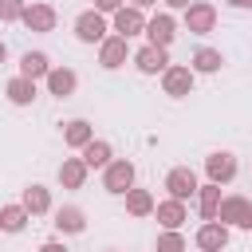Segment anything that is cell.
Wrapping results in <instances>:
<instances>
[{
  "label": "cell",
  "mask_w": 252,
  "mask_h": 252,
  "mask_svg": "<svg viewBox=\"0 0 252 252\" xmlns=\"http://www.w3.org/2000/svg\"><path fill=\"white\" fill-rule=\"evenodd\" d=\"M193 83H197V71H193L189 63H169V67L161 71V91H165L169 98L193 94Z\"/></svg>",
  "instance_id": "cell-1"
},
{
  "label": "cell",
  "mask_w": 252,
  "mask_h": 252,
  "mask_svg": "<svg viewBox=\"0 0 252 252\" xmlns=\"http://www.w3.org/2000/svg\"><path fill=\"white\" fill-rule=\"evenodd\" d=\"M106 32H110V24H106V16H102L98 8L79 12V20H75V39H79V43H102Z\"/></svg>",
  "instance_id": "cell-2"
},
{
  "label": "cell",
  "mask_w": 252,
  "mask_h": 252,
  "mask_svg": "<svg viewBox=\"0 0 252 252\" xmlns=\"http://www.w3.org/2000/svg\"><path fill=\"white\" fill-rule=\"evenodd\" d=\"M102 189L114 193V197H126V189H134V161L114 158V161L102 169Z\"/></svg>",
  "instance_id": "cell-3"
},
{
  "label": "cell",
  "mask_w": 252,
  "mask_h": 252,
  "mask_svg": "<svg viewBox=\"0 0 252 252\" xmlns=\"http://www.w3.org/2000/svg\"><path fill=\"white\" fill-rule=\"evenodd\" d=\"M217 220L228 224V228H252V201L248 197H224L220 209H217Z\"/></svg>",
  "instance_id": "cell-4"
},
{
  "label": "cell",
  "mask_w": 252,
  "mask_h": 252,
  "mask_svg": "<svg viewBox=\"0 0 252 252\" xmlns=\"http://www.w3.org/2000/svg\"><path fill=\"white\" fill-rule=\"evenodd\" d=\"M213 28H217V8L209 0H193L185 8V32L189 35H209Z\"/></svg>",
  "instance_id": "cell-5"
},
{
  "label": "cell",
  "mask_w": 252,
  "mask_h": 252,
  "mask_svg": "<svg viewBox=\"0 0 252 252\" xmlns=\"http://www.w3.org/2000/svg\"><path fill=\"white\" fill-rule=\"evenodd\" d=\"M146 16H142V8H134V4H122L118 12H114V20H110V28H114V35H126V39H134V35H142L146 32Z\"/></svg>",
  "instance_id": "cell-6"
},
{
  "label": "cell",
  "mask_w": 252,
  "mask_h": 252,
  "mask_svg": "<svg viewBox=\"0 0 252 252\" xmlns=\"http://www.w3.org/2000/svg\"><path fill=\"white\" fill-rule=\"evenodd\" d=\"M165 189H169V197L189 201V197H197L201 181H197V173H193L189 165H177V169H169V173H165Z\"/></svg>",
  "instance_id": "cell-7"
},
{
  "label": "cell",
  "mask_w": 252,
  "mask_h": 252,
  "mask_svg": "<svg viewBox=\"0 0 252 252\" xmlns=\"http://www.w3.org/2000/svg\"><path fill=\"white\" fill-rule=\"evenodd\" d=\"M126 55H130V39H126V35H106V39L98 43V63H102L106 71H118V67L126 63Z\"/></svg>",
  "instance_id": "cell-8"
},
{
  "label": "cell",
  "mask_w": 252,
  "mask_h": 252,
  "mask_svg": "<svg viewBox=\"0 0 252 252\" xmlns=\"http://www.w3.org/2000/svg\"><path fill=\"white\" fill-rule=\"evenodd\" d=\"M55 20H59V16H55L51 4H28L24 16H20V24H24L28 32H39V35H47V32L55 28Z\"/></svg>",
  "instance_id": "cell-9"
},
{
  "label": "cell",
  "mask_w": 252,
  "mask_h": 252,
  "mask_svg": "<svg viewBox=\"0 0 252 252\" xmlns=\"http://www.w3.org/2000/svg\"><path fill=\"white\" fill-rule=\"evenodd\" d=\"M205 173H209V181L228 185V181L236 177V158H232L228 150H217V154H209V158H205Z\"/></svg>",
  "instance_id": "cell-10"
},
{
  "label": "cell",
  "mask_w": 252,
  "mask_h": 252,
  "mask_svg": "<svg viewBox=\"0 0 252 252\" xmlns=\"http://www.w3.org/2000/svg\"><path fill=\"white\" fill-rule=\"evenodd\" d=\"M146 35H150L154 47H169V43L177 39V24H173V16H169V12H158V16L146 24Z\"/></svg>",
  "instance_id": "cell-11"
},
{
  "label": "cell",
  "mask_w": 252,
  "mask_h": 252,
  "mask_svg": "<svg viewBox=\"0 0 252 252\" xmlns=\"http://www.w3.org/2000/svg\"><path fill=\"white\" fill-rule=\"evenodd\" d=\"M134 67H138L142 75H158V71H165V67H169V47H154V43H146V47L134 55Z\"/></svg>",
  "instance_id": "cell-12"
},
{
  "label": "cell",
  "mask_w": 252,
  "mask_h": 252,
  "mask_svg": "<svg viewBox=\"0 0 252 252\" xmlns=\"http://www.w3.org/2000/svg\"><path fill=\"white\" fill-rule=\"evenodd\" d=\"M43 83H47V94H55V98H71L75 87H79V75H75L71 67H51Z\"/></svg>",
  "instance_id": "cell-13"
},
{
  "label": "cell",
  "mask_w": 252,
  "mask_h": 252,
  "mask_svg": "<svg viewBox=\"0 0 252 252\" xmlns=\"http://www.w3.org/2000/svg\"><path fill=\"white\" fill-rule=\"evenodd\" d=\"M224 244H228V224L205 220V224L197 228V248H201V252H220Z\"/></svg>",
  "instance_id": "cell-14"
},
{
  "label": "cell",
  "mask_w": 252,
  "mask_h": 252,
  "mask_svg": "<svg viewBox=\"0 0 252 252\" xmlns=\"http://www.w3.org/2000/svg\"><path fill=\"white\" fill-rule=\"evenodd\" d=\"M4 94H8V102H12V106H32V102H35V79L16 75V79H8Z\"/></svg>",
  "instance_id": "cell-15"
},
{
  "label": "cell",
  "mask_w": 252,
  "mask_h": 252,
  "mask_svg": "<svg viewBox=\"0 0 252 252\" xmlns=\"http://www.w3.org/2000/svg\"><path fill=\"white\" fill-rule=\"evenodd\" d=\"M87 161L83 158H63V165H59V185L63 189H83L87 185Z\"/></svg>",
  "instance_id": "cell-16"
},
{
  "label": "cell",
  "mask_w": 252,
  "mask_h": 252,
  "mask_svg": "<svg viewBox=\"0 0 252 252\" xmlns=\"http://www.w3.org/2000/svg\"><path fill=\"white\" fill-rule=\"evenodd\" d=\"M220 185L217 181H205L201 189H197V213H201V220H217V209H220Z\"/></svg>",
  "instance_id": "cell-17"
},
{
  "label": "cell",
  "mask_w": 252,
  "mask_h": 252,
  "mask_svg": "<svg viewBox=\"0 0 252 252\" xmlns=\"http://www.w3.org/2000/svg\"><path fill=\"white\" fill-rule=\"evenodd\" d=\"M154 217H158V224H161V228H181V224L189 220V213H185V201H177V197L161 201V205L154 209Z\"/></svg>",
  "instance_id": "cell-18"
},
{
  "label": "cell",
  "mask_w": 252,
  "mask_h": 252,
  "mask_svg": "<svg viewBox=\"0 0 252 252\" xmlns=\"http://www.w3.org/2000/svg\"><path fill=\"white\" fill-rule=\"evenodd\" d=\"M83 161H87V169H106V165L114 161V150H110V142H102V138H91V142L83 146Z\"/></svg>",
  "instance_id": "cell-19"
},
{
  "label": "cell",
  "mask_w": 252,
  "mask_h": 252,
  "mask_svg": "<svg viewBox=\"0 0 252 252\" xmlns=\"http://www.w3.org/2000/svg\"><path fill=\"white\" fill-rule=\"evenodd\" d=\"M55 228H59L63 236H75V232H83V228H87V217H83V209H79V205H63V209H55Z\"/></svg>",
  "instance_id": "cell-20"
},
{
  "label": "cell",
  "mask_w": 252,
  "mask_h": 252,
  "mask_svg": "<svg viewBox=\"0 0 252 252\" xmlns=\"http://www.w3.org/2000/svg\"><path fill=\"white\" fill-rule=\"evenodd\" d=\"M20 205H24L32 217H43V213H51V189H47V185H28Z\"/></svg>",
  "instance_id": "cell-21"
},
{
  "label": "cell",
  "mask_w": 252,
  "mask_h": 252,
  "mask_svg": "<svg viewBox=\"0 0 252 252\" xmlns=\"http://www.w3.org/2000/svg\"><path fill=\"white\" fill-rule=\"evenodd\" d=\"M220 63H224V55H220L217 47H197V51H193V59H189V67H193L197 75H217V71H220Z\"/></svg>",
  "instance_id": "cell-22"
},
{
  "label": "cell",
  "mask_w": 252,
  "mask_h": 252,
  "mask_svg": "<svg viewBox=\"0 0 252 252\" xmlns=\"http://www.w3.org/2000/svg\"><path fill=\"white\" fill-rule=\"evenodd\" d=\"M91 138H94V126H91L87 118H71V122L63 126V142H67L71 150H83Z\"/></svg>",
  "instance_id": "cell-23"
},
{
  "label": "cell",
  "mask_w": 252,
  "mask_h": 252,
  "mask_svg": "<svg viewBox=\"0 0 252 252\" xmlns=\"http://www.w3.org/2000/svg\"><path fill=\"white\" fill-rule=\"evenodd\" d=\"M47 71H51V59L43 55V51H24V59H20V75H28V79H47Z\"/></svg>",
  "instance_id": "cell-24"
},
{
  "label": "cell",
  "mask_w": 252,
  "mask_h": 252,
  "mask_svg": "<svg viewBox=\"0 0 252 252\" xmlns=\"http://www.w3.org/2000/svg\"><path fill=\"white\" fill-rule=\"evenodd\" d=\"M158 205H154V193L150 189H126V213L130 217H150Z\"/></svg>",
  "instance_id": "cell-25"
},
{
  "label": "cell",
  "mask_w": 252,
  "mask_h": 252,
  "mask_svg": "<svg viewBox=\"0 0 252 252\" xmlns=\"http://www.w3.org/2000/svg\"><path fill=\"white\" fill-rule=\"evenodd\" d=\"M28 220H32V213L24 205H4L0 209V232H24Z\"/></svg>",
  "instance_id": "cell-26"
},
{
  "label": "cell",
  "mask_w": 252,
  "mask_h": 252,
  "mask_svg": "<svg viewBox=\"0 0 252 252\" xmlns=\"http://www.w3.org/2000/svg\"><path fill=\"white\" fill-rule=\"evenodd\" d=\"M158 252H185V236H181V228H165V232L158 236Z\"/></svg>",
  "instance_id": "cell-27"
},
{
  "label": "cell",
  "mask_w": 252,
  "mask_h": 252,
  "mask_svg": "<svg viewBox=\"0 0 252 252\" xmlns=\"http://www.w3.org/2000/svg\"><path fill=\"white\" fill-rule=\"evenodd\" d=\"M24 0H0V24H16L20 16H24Z\"/></svg>",
  "instance_id": "cell-28"
},
{
  "label": "cell",
  "mask_w": 252,
  "mask_h": 252,
  "mask_svg": "<svg viewBox=\"0 0 252 252\" xmlns=\"http://www.w3.org/2000/svg\"><path fill=\"white\" fill-rule=\"evenodd\" d=\"M122 4H126V0H94V8H98L102 16H114V12L122 8Z\"/></svg>",
  "instance_id": "cell-29"
},
{
  "label": "cell",
  "mask_w": 252,
  "mask_h": 252,
  "mask_svg": "<svg viewBox=\"0 0 252 252\" xmlns=\"http://www.w3.org/2000/svg\"><path fill=\"white\" fill-rule=\"evenodd\" d=\"M39 252H67V244H59V240H47V244H39Z\"/></svg>",
  "instance_id": "cell-30"
},
{
  "label": "cell",
  "mask_w": 252,
  "mask_h": 252,
  "mask_svg": "<svg viewBox=\"0 0 252 252\" xmlns=\"http://www.w3.org/2000/svg\"><path fill=\"white\" fill-rule=\"evenodd\" d=\"M161 4H165V8H177V12H185L193 0H161Z\"/></svg>",
  "instance_id": "cell-31"
},
{
  "label": "cell",
  "mask_w": 252,
  "mask_h": 252,
  "mask_svg": "<svg viewBox=\"0 0 252 252\" xmlns=\"http://www.w3.org/2000/svg\"><path fill=\"white\" fill-rule=\"evenodd\" d=\"M228 8H240V12H252V0H224Z\"/></svg>",
  "instance_id": "cell-32"
},
{
  "label": "cell",
  "mask_w": 252,
  "mask_h": 252,
  "mask_svg": "<svg viewBox=\"0 0 252 252\" xmlns=\"http://www.w3.org/2000/svg\"><path fill=\"white\" fill-rule=\"evenodd\" d=\"M130 4H134V8H142V12H146V8H154V4H158V0H130Z\"/></svg>",
  "instance_id": "cell-33"
},
{
  "label": "cell",
  "mask_w": 252,
  "mask_h": 252,
  "mask_svg": "<svg viewBox=\"0 0 252 252\" xmlns=\"http://www.w3.org/2000/svg\"><path fill=\"white\" fill-rule=\"evenodd\" d=\"M4 59H8V43L0 39V63H4Z\"/></svg>",
  "instance_id": "cell-34"
}]
</instances>
